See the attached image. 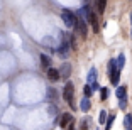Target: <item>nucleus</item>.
<instances>
[{
    "mask_svg": "<svg viewBox=\"0 0 132 130\" xmlns=\"http://www.w3.org/2000/svg\"><path fill=\"white\" fill-rule=\"evenodd\" d=\"M61 17H63V22H64L66 27H75V25H76V20L78 19H76V15H75L71 10H64Z\"/></svg>",
    "mask_w": 132,
    "mask_h": 130,
    "instance_id": "obj_1",
    "label": "nucleus"
},
{
    "mask_svg": "<svg viewBox=\"0 0 132 130\" xmlns=\"http://www.w3.org/2000/svg\"><path fill=\"white\" fill-rule=\"evenodd\" d=\"M73 83H66L64 84V90H63V98L68 101V103H71L73 101Z\"/></svg>",
    "mask_w": 132,
    "mask_h": 130,
    "instance_id": "obj_2",
    "label": "nucleus"
},
{
    "mask_svg": "<svg viewBox=\"0 0 132 130\" xmlns=\"http://www.w3.org/2000/svg\"><path fill=\"white\" fill-rule=\"evenodd\" d=\"M75 29H76V32L81 36V37H86V25H85V20H83V19H78L76 20Z\"/></svg>",
    "mask_w": 132,
    "mask_h": 130,
    "instance_id": "obj_3",
    "label": "nucleus"
},
{
    "mask_svg": "<svg viewBox=\"0 0 132 130\" xmlns=\"http://www.w3.org/2000/svg\"><path fill=\"white\" fill-rule=\"evenodd\" d=\"M71 120H73L71 113H63L61 117H59V127H70Z\"/></svg>",
    "mask_w": 132,
    "mask_h": 130,
    "instance_id": "obj_4",
    "label": "nucleus"
},
{
    "mask_svg": "<svg viewBox=\"0 0 132 130\" xmlns=\"http://www.w3.org/2000/svg\"><path fill=\"white\" fill-rule=\"evenodd\" d=\"M59 78H61V73H59L56 68H51L49 71H47V80L49 81H58Z\"/></svg>",
    "mask_w": 132,
    "mask_h": 130,
    "instance_id": "obj_5",
    "label": "nucleus"
},
{
    "mask_svg": "<svg viewBox=\"0 0 132 130\" xmlns=\"http://www.w3.org/2000/svg\"><path fill=\"white\" fill-rule=\"evenodd\" d=\"M88 20H90V24H92V27H93V32H98V19H97V14H90V17H88Z\"/></svg>",
    "mask_w": 132,
    "mask_h": 130,
    "instance_id": "obj_6",
    "label": "nucleus"
},
{
    "mask_svg": "<svg viewBox=\"0 0 132 130\" xmlns=\"http://www.w3.org/2000/svg\"><path fill=\"white\" fill-rule=\"evenodd\" d=\"M58 54H59L61 57H68V54H70V46H68V44L64 42L63 46L58 47Z\"/></svg>",
    "mask_w": 132,
    "mask_h": 130,
    "instance_id": "obj_7",
    "label": "nucleus"
},
{
    "mask_svg": "<svg viewBox=\"0 0 132 130\" xmlns=\"http://www.w3.org/2000/svg\"><path fill=\"white\" fill-rule=\"evenodd\" d=\"M92 108V103H90V98H83L81 103H80V110L81 111H88Z\"/></svg>",
    "mask_w": 132,
    "mask_h": 130,
    "instance_id": "obj_8",
    "label": "nucleus"
},
{
    "mask_svg": "<svg viewBox=\"0 0 132 130\" xmlns=\"http://www.w3.org/2000/svg\"><path fill=\"white\" fill-rule=\"evenodd\" d=\"M49 63H51L49 57H47L46 54H41V64H43V69H47V71H49V69H51L49 68Z\"/></svg>",
    "mask_w": 132,
    "mask_h": 130,
    "instance_id": "obj_9",
    "label": "nucleus"
},
{
    "mask_svg": "<svg viewBox=\"0 0 132 130\" xmlns=\"http://www.w3.org/2000/svg\"><path fill=\"white\" fill-rule=\"evenodd\" d=\"M125 93H127V88H125V86H119V88H117V98L125 100Z\"/></svg>",
    "mask_w": 132,
    "mask_h": 130,
    "instance_id": "obj_10",
    "label": "nucleus"
},
{
    "mask_svg": "<svg viewBox=\"0 0 132 130\" xmlns=\"http://www.w3.org/2000/svg\"><path fill=\"white\" fill-rule=\"evenodd\" d=\"M88 83H97V69H90L88 73Z\"/></svg>",
    "mask_w": 132,
    "mask_h": 130,
    "instance_id": "obj_11",
    "label": "nucleus"
},
{
    "mask_svg": "<svg viewBox=\"0 0 132 130\" xmlns=\"http://www.w3.org/2000/svg\"><path fill=\"white\" fill-rule=\"evenodd\" d=\"M59 73H61V76L68 78V76H70V73H71V66L70 64H63V69L59 71Z\"/></svg>",
    "mask_w": 132,
    "mask_h": 130,
    "instance_id": "obj_12",
    "label": "nucleus"
},
{
    "mask_svg": "<svg viewBox=\"0 0 132 130\" xmlns=\"http://www.w3.org/2000/svg\"><path fill=\"white\" fill-rule=\"evenodd\" d=\"M97 7H98V14H103V12H105V7H107V2L100 0V2L97 4Z\"/></svg>",
    "mask_w": 132,
    "mask_h": 130,
    "instance_id": "obj_13",
    "label": "nucleus"
},
{
    "mask_svg": "<svg viewBox=\"0 0 132 130\" xmlns=\"http://www.w3.org/2000/svg\"><path fill=\"white\" fill-rule=\"evenodd\" d=\"M119 78H120V71H117L115 74H112V76H110V81H112V84H119Z\"/></svg>",
    "mask_w": 132,
    "mask_h": 130,
    "instance_id": "obj_14",
    "label": "nucleus"
},
{
    "mask_svg": "<svg viewBox=\"0 0 132 130\" xmlns=\"http://www.w3.org/2000/svg\"><path fill=\"white\" fill-rule=\"evenodd\" d=\"M92 91H93V90H92V86H90V84H86L85 88H83V93H85V98H90V96H92Z\"/></svg>",
    "mask_w": 132,
    "mask_h": 130,
    "instance_id": "obj_15",
    "label": "nucleus"
},
{
    "mask_svg": "<svg viewBox=\"0 0 132 130\" xmlns=\"http://www.w3.org/2000/svg\"><path fill=\"white\" fill-rule=\"evenodd\" d=\"M113 118H115V117H113V115H110V117H109V120H107V127H105V130H110V128H112Z\"/></svg>",
    "mask_w": 132,
    "mask_h": 130,
    "instance_id": "obj_16",
    "label": "nucleus"
},
{
    "mask_svg": "<svg viewBox=\"0 0 132 130\" xmlns=\"http://www.w3.org/2000/svg\"><path fill=\"white\" fill-rule=\"evenodd\" d=\"M124 61H125V57H124V56H119V59H117V64H119V71L124 68Z\"/></svg>",
    "mask_w": 132,
    "mask_h": 130,
    "instance_id": "obj_17",
    "label": "nucleus"
},
{
    "mask_svg": "<svg viewBox=\"0 0 132 130\" xmlns=\"http://www.w3.org/2000/svg\"><path fill=\"white\" fill-rule=\"evenodd\" d=\"M88 120L90 118H85L81 123H80V128H81V130H88Z\"/></svg>",
    "mask_w": 132,
    "mask_h": 130,
    "instance_id": "obj_18",
    "label": "nucleus"
},
{
    "mask_svg": "<svg viewBox=\"0 0 132 130\" xmlns=\"http://www.w3.org/2000/svg\"><path fill=\"white\" fill-rule=\"evenodd\" d=\"M105 120H107V113H105V111H100V120H98V122L105 123Z\"/></svg>",
    "mask_w": 132,
    "mask_h": 130,
    "instance_id": "obj_19",
    "label": "nucleus"
},
{
    "mask_svg": "<svg viewBox=\"0 0 132 130\" xmlns=\"http://www.w3.org/2000/svg\"><path fill=\"white\" fill-rule=\"evenodd\" d=\"M107 96H109V90L102 88V100H107Z\"/></svg>",
    "mask_w": 132,
    "mask_h": 130,
    "instance_id": "obj_20",
    "label": "nucleus"
},
{
    "mask_svg": "<svg viewBox=\"0 0 132 130\" xmlns=\"http://www.w3.org/2000/svg\"><path fill=\"white\" fill-rule=\"evenodd\" d=\"M125 105H127V98H125V100H120V108H125Z\"/></svg>",
    "mask_w": 132,
    "mask_h": 130,
    "instance_id": "obj_21",
    "label": "nucleus"
},
{
    "mask_svg": "<svg viewBox=\"0 0 132 130\" xmlns=\"http://www.w3.org/2000/svg\"><path fill=\"white\" fill-rule=\"evenodd\" d=\"M54 90H49V93H47V96H49V98H53V96H54Z\"/></svg>",
    "mask_w": 132,
    "mask_h": 130,
    "instance_id": "obj_22",
    "label": "nucleus"
},
{
    "mask_svg": "<svg viewBox=\"0 0 132 130\" xmlns=\"http://www.w3.org/2000/svg\"><path fill=\"white\" fill-rule=\"evenodd\" d=\"M68 130H75V127H73V123H71L70 127H68Z\"/></svg>",
    "mask_w": 132,
    "mask_h": 130,
    "instance_id": "obj_23",
    "label": "nucleus"
}]
</instances>
